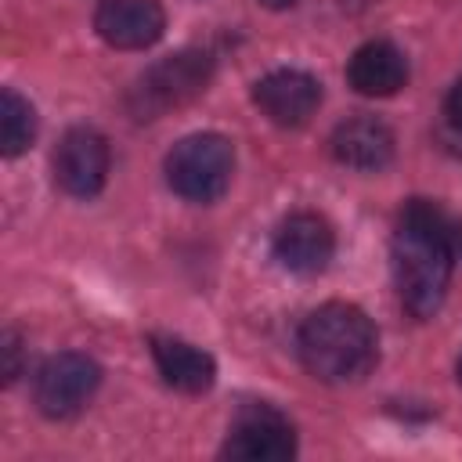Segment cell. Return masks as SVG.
Wrapping results in <instances>:
<instances>
[{
	"instance_id": "1",
	"label": "cell",
	"mask_w": 462,
	"mask_h": 462,
	"mask_svg": "<svg viewBox=\"0 0 462 462\" xmlns=\"http://www.w3.org/2000/svg\"><path fill=\"white\" fill-rule=\"evenodd\" d=\"M458 253H462V224L448 209L426 199H411L401 209L390 256H393L401 303L411 318L426 321L440 310Z\"/></svg>"
},
{
	"instance_id": "2",
	"label": "cell",
	"mask_w": 462,
	"mask_h": 462,
	"mask_svg": "<svg viewBox=\"0 0 462 462\" xmlns=\"http://www.w3.org/2000/svg\"><path fill=\"white\" fill-rule=\"evenodd\" d=\"M303 368L321 383H357L375 368L379 336L372 318L343 300L321 303L307 314L296 336Z\"/></svg>"
},
{
	"instance_id": "3",
	"label": "cell",
	"mask_w": 462,
	"mask_h": 462,
	"mask_svg": "<svg viewBox=\"0 0 462 462\" xmlns=\"http://www.w3.org/2000/svg\"><path fill=\"white\" fill-rule=\"evenodd\" d=\"M209 79H213V54L199 47H184L144 69V76L130 90V112L137 119H159L170 108L191 105L209 87Z\"/></svg>"
},
{
	"instance_id": "4",
	"label": "cell",
	"mask_w": 462,
	"mask_h": 462,
	"mask_svg": "<svg viewBox=\"0 0 462 462\" xmlns=\"http://www.w3.org/2000/svg\"><path fill=\"white\" fill-rule=\"evenodd\" d=\"M235 148L224 134H188L166 155V184L188 202H213L227 191Z\"/></svg>"
},
{
	"instance_id": "5",
	"label": "cell",
	"mask_w": 462,
	"mask_h": 462,
	"mask_svg": "<svg viewBox=\"0 0 462 462\" xmlns=\"http://www.w3.org/2000/svg\"><path fill=\"white\" fill-rule=\"evenodd\" d=\"M101 386V368L94 357L65 350L40 365L32 379V401L47 419H69L83 411V404Z\"/></svg>"
},
{
	"instance_id": "6",
	"label": "cell",
	"mask_w": 462,
	"mask_h": 462,
	"mask_svg": "<svg viewBox=\"0 0 462 462\" xmlns=\"http://www.w3.org/2000/svg\"><path fill=\"white\" fill-rule=\"evenodd\" d=\"M220 455L242 462H285L296 455V430L278 408L249 404L235 415Z\"/></svg>"
},
{
	"instance_id": "7",
	"label": "cell",
	"mask_w": 462,
	"mask_h": 462,
	"mask_svg": "<svg viewBox=\"0 0 462 462\" xmlns=\"http://www.w3.org/2000/svg\"><path fill=\"white\" fill-rule=\"evenodd\" d=\"M108 141L94 126H72L54 148V180L72 199H94L108 180Z\"/></svg>"
},
{
	"instance_id": "8",
	"label": "cell",
	"mask_w": 462,
	"mask_h": 462,
	"mask_svg": "<svg viewBox=\"0 0 462 462\" xmlns=\"http://www.w3.org/2000/svg\"><path fill=\"white\" fill-rule=\"evenodd\" d=\"M274 260L292 274H318L336 253V235L318 213H289L274 231Z\"/></svg>"
},
{
	"instance_id": "9",
	"label": "cell",
	"mask_w": 462,
	"mask_h": 462,
	"mask_svg": "<svg viewBox=\"0 0 462 462\" xmlns=\"http://www.w3.org/2000/svg\"><path fill=\"white\" fill-rule=\"evenodd\" d=\"M97 36L116 51H144L166 32V11L159 0H101L94 11Z\"/></svg>"
},
{
	"instance_id": "10",
	"label": "cell",
	"mask_w": 462,
	"mask_h": 462,
	"mask_svg": "<svg viewBox=\"0 0 462 462\" xmlns=\"http://www.w3.org/2000/svg\"><path fill=\"white\" fill-rule=\"evenodd\" d=\"M253 101L278 126H303L321 105V83L303 69H274L253 87Z\"/></svg>"
},
{
	"instance_id": "11",
	"label": "cell",
	"mask_w": 462,
	"mask_h": 462,
	"mask_svg": "<svg viewBox=\"0 0 462 462\" xmlns=\"http://www.w3.org/2000/svg\"><path fill=\"white\" fill-rule=\"evenodd\" d=\"M346 79L365 97H393L408 83V58L390 40H368L350 54Z\"/></svg>"
},
{
	"instance_id": "12",
	"label": "cell",
	"mask_w": 462,
	"mask_h": 462,
	"mask_svg": "<svg viewBox=\"0 0 462 462\" xmlns=\"http://www.w3.org/2000/svg\"><path fill=\"white\" fill-rule=\"evenodd\" d=\"M332 155L350 170H383L393 159V134L375 116L343 119L332 130Z\"/></svg>"
},
{
	"instance_id": "13",
	"label": "cell",
	"mask_w": 462,
	"mask_h": 462,
	"mask_svg": "<svg viewBox=\"0 0 462 462\" xmlns=\"http://www.w3.org/2000/svg\"><path fill=\"white\" fill-rule=\"evenodd\" d=\"M148 346H152V357H155L159 375H162L173 390H180V393H202V390L213 386V379H217V361H213L202 346L184 343V339H177V336H152Z\"/></svg>"
},
{
	"instance_id": "14",
	"label": "cell",
	"mask_w": 462,
	"mask_h": 462,
	"mask_svg": "<svg viewBox=\"0 0 462 462\" xmlns=\"http://www.w3.org/2000/svg\"><path fill=\"white\" fill-rule=\"evenodd\" d=\"M32 137H36V112H32V105L18 90L4 87V94H0V152L7 159H14V155H22L32 144Z\"/></svg>"
},
{
	"instance_id": "15",
	"label": "cell",
	"mask_w": 462,
	"mask_h": 462,
	"mask_svg": "<svg viewBox=\"0 0 462 462\" xmlns=\"http://www.w3.org/2000/svg\"><path fill=\"white\" fill-rule=\"evenodd\" d=\"M0 354H4V383H14L22 375V339L14 328L0 336Z\"/></svg>"
},
{
	"instance_id": "16",
	"label": "cell",
	"mask_w": 462,
	"mask_h": 462,
	"mask_svg": "<svg viewBox=\"0 0 462 462\" xmlns=\"http://www.w3.org/2000/svg\"><path fill=\"white\" fill-rule=\"evenodd\" d=\"M444 112H448V123H451L455 130H462V79L451 87V94H448V101H444Z\"/></svg>"
},
{
	"instance_id": "17",
	"label": "cell",
	"mask_w": 462,
	"mask_h": 462,
	"mask_svg": "<svg viewBox=\"0 0 462 462\" xmlns=\"http://www.w3.org/2000/svg\"><path fill=\"white\" fill-rule=\"evenodd\" d=\"M263 7H274V11H282V7H292L296 0H260Z\"/></svg>"
},
{
	"instance_id": "18",
	"label": "cell",
	"mask_w": 462,
	"mask_h": 462,
	"mask_svg": "<svg viewBox=\"0 0 462 462\" xmlns=\"http://www.w3.org/2000/svg\"><path fill=\"white\" fill-rule=\"evenodd\" d=\"M458 383H462V357H458Z\"/></svg>"
}]
</instances>
